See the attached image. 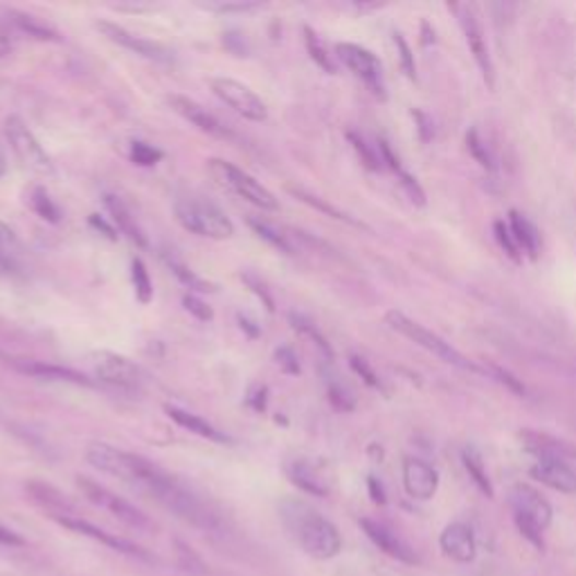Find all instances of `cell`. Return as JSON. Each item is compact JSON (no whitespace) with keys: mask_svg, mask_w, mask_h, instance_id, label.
Wrapping results in <instances>:
<instances>
[{"mask_svg":"<svg viewBox=\"0 0 576 576\" xmlns=\"http://www.w3.org/2000/svg\"><path fill=\"white\" fill-rule=\"evenodd\" d=\"M336 57L340 63L352 70L358 80L380 99H386V82H383V66L376 59L374 52H369L363 46L356 44H338L336 46Z\"/></svg>","mask_w":576,"mask_h":576,"instance_id":"cell-10","label":"cell"},{"mask_svg":"<svg viewBox=\"0 0 576 576\" xmlns=\"http://www.w3.org/2000/svg\"><path fill=\"white\" fill-rule=\"evenodd\" d=\"M176 221L191 235L208 239H230L235 235V223L219 205L199 199H178L174 203Z\"/></svg>","mask_w":576,"mask_h":576,"instance_id":"cell-4","label":"cell"},{"mask_svg":"<svg viewBox=\"0 0 576 576\" xmlns=\"http://www.w3.org/2000/svg\"><path fill=\"white\" fill-rule=\"evenodd\" d=\"M304 44H306V52H309V57L316 61V66H320L329 74L336 72V66H333L331 55L327 52V48L322 44V38L309 25H304Z\"/></svg>","mask_w":576,"mask_h":576,"instance_id":"cell-34","label":"cell"},{"mask_svg":"<svg viewBox=\"0 0 576 576\" xmlns=\"http://www.w3.org/2000/svg\"><path fill=\"white\" fill-rule=\"evenodd\" d=\"M21 261V242L14 230L0 221V268L3 271H16Z\"/></svg>","mask_w":576,"mask_h":576,"instance_id":"cell-28","label":"cell"},{"mask_svg":"<svg viewBox=\"0 0 576 576\" xmlns=\"http://www.w3.org/2000/svg\"><path fill=\"white\" fill-rule=\"evenodd\" d=\"M131 282H133V291H136L138 302L149 304L153 299V284H151V278L146 271V263L140 257H136L131 261Z\"/></svg>","mask_w":576,"mask_h":576,"instance_id":"cell-35","label":"cell"},{"mask_svg":"<svg viewBox=\"0 0 576 576\" xmlns=\"http://www.w3.org/2000/svg\"><path fill=\"white\" fill-rule=\"evenodd\" d=\"M248 225L252 227V233H255L259 239H263L268 246H273L275 250H280V252H284V255H295L293 244L286 239V235L280 233V230H278L275 225H271L268 221H261V219H255V216L248 219Z\"/></svg>","mask_w":576,"mask_h":576,"instance_id":"cell-31","label":"cell"},{"mask_svg":"<svg viewBox=\"0 0 576 576\" xmlns=\"http://www.w3.org/2000/svg\"><path fill=\"white\" fill-rule=\"evenodd\" d=\"M12 52V32L5 23H0V57Z\"/></svg>","mask_w":576,"mask_h":576,"instance_id":"cell-52","label":"cell"},{"mask_svg":"<svg viewBox=\"0 0 576 576\" xmlns=\"http://www.w3.org/2000/svg\"><path fill=\"white\" fill-rule=\"evenodd\" d=\"M289 322H291V327L299 333V336H304V338H309L314 344H318V350L327 356V358H331L333 356V352H331V344L327 342V338L320 333V329L309 320V318H304L302 314H295V311H291L289 314Z\"/></svg>","mask_w":576,"mask_h":576,"instance_id":"cell-33","label":"cell"},{"mask_svg":"<svg viewBox=\"0 0 576 576\" xmlns=\"http://www.w3.org/2000/svg\"><path fill=\"white\" fill-rule=\"evenodd\" d=\"M350 363H352V369L367 383V386L369 388H376V390H380V380H378V376L374 374V369L367 365V361H363L361 356H352L350 358Z\"/></svg>","mask_w":576,"mask_h":576,"instance_id":"cell-45","label":"cell"},{"mask_svg":"<svg viewBox=\"0 0 576 576\" xmlns=\"http://www.w3.org/2000/svg\"><path fill=\"white\" fill-rule=\"evenodd\" d=\"M5 172H8V161L3 156V151H0V176H5Z\"/></svg>","mask_w":576,"mask_h":576,"instance_id":"cell-54","label":"cell"},{"mask_svg":"<svg viewBox=\"0 0 576 576\" xmlns=\"http://www.w3.org/2000/svg\"><path fill=\"white\" fill-rule=\"evenodd\" d=\"M242 280L246 282V286L263 302V306H266V311L268 314H273L275 311V299H273V295L271 293H268V289H266V284L255 275V273H244L242 275Z\"/></svg>","mask_w":576,"mask_h":576,"instance_id":"cell-44","label":"cell"},{"mask_svg":"<svg viewBox=\"0 0 576 576\" xmlns=\"http://www.w3.org/2000/svg\"><path fill=\"white\" fill-rule=\"evenodd\" d=\"M183 306H185V311H187L189 316H195V318H197V320H201V322H210V320L214 318L212 306H210V304H205L201 297L191 295V293L183 295Z\"/></svg>","mask_w":576,"mask_h":576,"instance_id":"cell-41","label":"cell"},{"mask_svg":"<svg viewBox=\"0 0 576 576\" xmlns=\"http://www.w3.org/2000/svg\"><path fill=\"white\" fill-rule=\"evenodd\" d=\"M367 491H369V497L376 505H386L388 503L386 489H383V484L376 478H367Z\"/></svg>","mask_w":576,"mask_h":576,"instance_id":"cell-51","label":"cell"},{"mask_svg":"<svg viewBox=\"0 0 576 576\" xmlns=\"http://www.w3.org/2000/svg\"><path fill=\"white\" fill-rule=\"evenodd\" d=\"M93 372L97 380L106 383V386L120 388V390L133 392V390H140L144 383V372L127 356H120L115 352H95Z\"/></svg>","mask_w":576,"mask_h":576,"instance_id":"cell-11","label":"cell"},{"mask_svg":"<svg viewBox=\"0 0 576 576\" xmlns=\"http://www.w3.org/2000/svg\"><path fill=\"white\" fill-rule=\"evenodd\" d=\"M266 401H268V390L266 386H255L248 395V405L255 410V412H263L266 410Z\"/></svg>","mask_w":576,"mask_h":576,"instance_id":"cell-49","label":"cell"},{"mask_svg":"<svg viewBox=\"0 0 576 576\" xmlns=\"http://www.w3.org/2000/svg\"><path fill=\"white\" fill-rule=\"evenodd\" d=\"M361 529L365 531L367 539L383 554H388L390 559H395L399 563H405V565H416L419 563V556L412 550V545L408 541H403L401 536L392 527H388L386 522L374 520V518H361Z\"/></svg>","mask_w":576,"mask_h":576,"instance_id":"cell-15","label":"cell"},{"mask_svg":"<svg viewBox=\"0 0 576 576\" xmlns=\"http://www.w3.org/2000/svg\"><path fill=\"white\" fill-rule=\"evenodd\" d=\"M275 358H278V365H280L286 374H299V365H297V358H295L293 350L282 348V350L275 352Z\"/></svg>","mask_w":576,"mask_h":576,"instance_id":"cell-48","label":"cell"},{"mask_svg":"<svg viewBox=\"0 0 576 576\" xmlns=\"http://www.w3.org/2000/svg\"><path fill=\"white\" fill-rule=\"evenodd\" d=\"M5 136L14 149V153L19 156V161L36 172L42 176H50L55 174V165L50 161V156L46 153V149L42 146V142H38L34 138V133L30 131V127L19 118V115H10V118L5 120Z\"/></svg>","mask_w":576,"mask_h":576,"instance_id":"cell-8","label":"cell"},{"mask_svg":"<svg viewBox=\"0 0 576 576\" xmlns=\"http://www.w3.org/2000/svg\"><path fill=\"white\" fill-rule=\"evenodd\" d=\"M325 383H327V395H329V401L336 410H342V412H350L356 408V397L354 392L348 388V383H342L340 376H336L333 372H327L325 369Z\"/></svg>","mask_w":576,"mask_h":576,"instance_id":"cell-29","label":"cell"},{"mask_svg":"<svg viewBox=\"0 0 576 576\" xmlns=\"http://www.w3.org/2000/svg\"><path fill=\"white\" fill-rule=\"evenodd\" d=\"M348 138H350V142H352V146L356 149V153H358V158H361V163L367 167V169H372V172H378L380 169V156H378V153L365 142V138L363 136H358V133H354V131H350L348 133Z\"/></svg>","mask_w":576,"mask_h":576,"instance_id":"cell-39","label":"cell"},{"mask_svg":"<svg viewBox=\"0 0 576 576\" xmlns=\"http://www.w3.org/2000/svg\"><path fill=\"white\" fill-rule=\"evenodd\" d=\"M208 172L223 189H230L233 195L257 205L259 210H278L280 208V203H278V199L271 189L263 187L259 180H255L250 174L235 167L233 163L212 158V161H208Z\"/></svg>","mask_w":576,"mask_h":576,"instance_id":"cell-5","label":"cell"},{"mask_svg":"<svg viewBox=\"0 0 576 576\" xmlns=\"http://www.w3.org/2000/svg\"><path fill=\"white\" fill-rule=\"evenodd\" d=\"M289 191H291V195L295 197V199H299L302 203H306V205H311V208H316V210H320V212H325V214H329L331 219H336V221H342V223H350V225H356V227H365L361 221H356V219H352V216H348V214H344V212H340V210H336V208H331L329 203H325L320 197H314V195H309V191H306V189H302V187H295V185H289L286 187Z\"/></svg>","mask_w":576,"mask_h":576,"instance_id":"cell-32","label":"cell"},{"mask_svg":"<svg viewBox=\"0 0 576 576\" xmlns=\"http://www.w3.org/2000/svg\"><path fill=\"white\" fill-rule=\"evenodd\" d=\"M30 205L32 210L42 216L48 223H59L61 221V212L55 205V201L50 199V195L46 191V187H34L32 197H30Z\"/></svg>","mask_w":576,"mask_h":576,"instance_id":"cell-36","label":"cell"},{"mask_svg":"<svg viewBox=\"0 0 576 576\" xmlns=\"http://www.w3.org/2000/svg\"><path fill=\"white\" fill-rule=\"evenodd\" d=\"M163 261L167 263L169 271L176 275V280H178L185 289L197 291V293H214V291H216V286H214L212 282H208V280H203L201 275H197V273L191 271L189 266H185L178 257H174V255H169V252H163Z\"/></svg>","mask_w":576,"mask_h":576,"instance_id":"cell-27","label":"cell"},{"mask_svg":"<svg viewBox=\"0 0 576 576\" xmlns=\"http://www.w3.org/2000/svg\"><path fill=\"white\" fill-rule=\"evenodd\" d=\"M25 493H27L30 501L38 509H44L52 520L66 518V516H77V507H74V503L70 501V497L63 495L59 489H55L48 482L32 480V482L25 484Z\"/></svg>","mask_w":576,"mask_h":576,"instance_id":"cell-21","label":"cell"},{"mask_svg":"<svg viewBox=\"0 0 576 576\" xmlns=\"http://www.w3.org/2000/svg\"><path fill=\"white\" fill-rule=\"evenodd\" d=\"M280 518L297 548L316 561H329L340 554L342 536L338 527L318 509L295 497L280 503Z\"/></svg>","mask_w":576,"mask_h":576,"instance_id":"cell-2","label":"cell"},{"mask_svg":"<svg viewBox=\"0 0 576 576\" xmlns=\"http://www.w3.org/2000/svg\"><path fill=\"white\" fill-rule=\"evenodd\" d=\"M509 230H512V235L520 248V252L529 255L531 259L539 257V250H541V235H539V230H536V225L525 219L522 214L518 212H509Z\"/></svg>","mask_w":576,"mask_h":576,"instance_id":"cell-26","label":"cell"},{"mask_svg":"<svg viewBox=\"0 0 576 576\" xmlns=\"http://www.w3.org/2000/svg\"><path fill=\"white\" fill-rule=\"evenodd\" d=\"M386 322L390 329H395L397 333L405 336L408 340H412L414 344H419V348H424L428 350L431 354H435L437 358H442L444 363H450L459 369H478L467 356L459 354L455 348H450V342H446L442 336L433 333L431 329H426L424 325H419L414 322L412 318H408L405 314L401 311H388L386 314Z\"/></svg>","mask_w":576,"mask_h":576,"instance_id":"cell-6","label":"cell"},{"mask_svg":"<svg viewBox=\"0 0 576 576\" xmlns=\"http://www.w3.org/2000/svg\"><path fill=\"white\" fill-rule=\"evenodd\" d=\"M439 548L444 556L455 563H471L478 554L475 536L465 522H450L439 536Z\"/></svg>","mask_w":576,"mask_h":576,"instance_id":"cell-20","label":"cell"},{"mask_svg":"<svg viewBox=\"0 0 576 576\" xmlns=\"http://www.w3.org/2000/svg\"><path fill=\"white\" fill-rule=\"evenodd\" d=\"M467 144H469V151L473 153V158H475L482 167H486V169H493V167H495L493 156H491V151L486 149V144L482 142V138L478 136V131H471V133L467 136Z\"/></svg>","mask_w":576,"mask_h":576,"instance_id":"cell-43","label":"cell"},{"mask_svg":"<svg viewBox=\"0 0 576 576\" xmlns=\"http://www.w3.org/2000/svg\"><path fill=\"white\" fill-rule=\"evenodd\" d=\"M12 367H16L23 374L36 376V378H46V380H61V383H74V386H86L91 388L93 380L86 374L74 372L70 367H61V365H50V363H42V361H21V358H12L10 361Z\"/></svg>","mask_w":576,"mask_h":576,"instance_id":"cell-22","label":"cell"},{"mask_svg":"<svg viewBox=\"0 0 576 576\" xmlns=\"http://www.w3.org/2000/svg\"><path fill=\"white\" fill-rule=\"evenodd\" d=\"M0 548H25V539L21 533H16L14 529L5 527V525H0Z\"/></svg>","mask_w":576,"mask_h":576,"instance_id":"cell-47","label":"cell"},{"mask_svg":"<svg viewBox=\"0 0 576 576\" xmlns=\"http://www.w3.org/2000/svg\"><path fill=\"white\" fill-rule=\"evenodd\" d=\"M212 93L233 108L237 115H242L248 122H266L268 120V106L261 102V97L250 91L246 84L230 80V77H216L210 82Z\"/></svg>","mask_w":576,"mask_h":576,"instance_id":"cell-9","label":"cell"},{"mask_svg":"<svg viewBox=\"0 0 576 576\" xmlns=\"http://www.w3.org/2000/svg\"><path fill=\"white\" fill-rule=\"evenodd\" d=\"M174 545H176L178 567H183L185 572H191V574H208V565L203 563V559L195 550L185 545L183 541H174Z\"/></svg>","mask_w":576,"mask_h":576,"instance_id":"cell-38","label":"cell"},{"mask_svg":"<svg viewBox=\"0 0 576 576\" xmlns=\"http://www.w3.org/2000/svg\"><path fill=\"white\" fill-rule=\"evenodd\" d=\"M77 486H80L82 495L86 497L89 503H93L95 507L104 509L113 518H118L122 525H127V527H131L136 531H151L153 529L151 518L142 509H138L136 505L125 501L122 495L113 493L106 486L97 484L95 480L84 478V475H77Z\"/></svg>","mask_w":576,"mask_h":576,"instance_id":"cell-7","label":"cell"},{"mask_svg":"<svg viewBox=\"0 0 576 576\" xmlns=\"http://www.w3.org/2000/svg\"><path fill=\"white\" fill-rule=\"evenodd\" d=\"M239 322H242V329L250 331V336H252V338H255V336H259V331H257V329H252V322H250V320H246V318H242V316H239Z\"/></svg>","mask_w":576,"mask_h":576,"instance_id":"cell-53","label":"cell"},{"mask_svg":"<svg viewBox=\"0 0 576 576\" xmlns=\"http://www.w3.org/2000/svg\"><path fill=\"white\" fill-rule=\"evenodd\" d=\"M448 10L457 16V23L459 27H462L465 36H467V44L484 74L486 84L493 89L495 84V70H493V61H491V55H489V48H486V38H484V32H482V23H480V16H478V10L473 5H448Z\"/></svg>","mask_w":576,"mask_h":576,"instance_id":"cell-14","label":"cell"},{"mask_svg":"<svg viewBox=\"0 0 576 576\" xmlns=\"http://www.w3.org/2000/svg\"><path fill=\"white\" fill-rule=\"evenodd\" d=\"M509 505H512L514 522L522 539L539 552H543L545 550L543 533L550 529L554 520V509L548 497L529 484H514L509 489Z\"/></svg>","mask_w":576,"mask_h":576,"instance_id":"cell-3","label":"cell"},{"mask_svg":"<svg viewBox=\"0 0 576 576\" xmlns=\"http://www.w3.org/2000/svg\"><path fill=\"white\" fill-rule=\"evenodd\" d=\"M395 44L401 52V66L405 70V74L410 77V80H414L416 77V66H414V59H412V52H410V46L405 44V38L401 34H395Z\"/></svg>","mask_w":576,"mask_h":576,"instance_id":"cell-46","label":"cell"},{"mask_svg":"<svg viewBox=\"0 0 576 576\" xmlns=\"http://www.w3.org/2000/svg\"><path fill=\"white\" fill-rule=\"evenodd\" d=\"M493 233H495V239H497V244H501V248H503L514 261H520L522 252H520V248H518V244H516V239H514V235H512L509 223H507V221H495Z\"/></svg>","mask_w":576,"mask_h":576,"instance_id":"cell-40","label":"cell"},{"mask_svg":"<svg viewBox=\"0 0 576 576\" xmlns=\"http://www.w3.org/2000/svg\"><path fill=\"white\" fill-rule=\"evenodd\" d=\"M284 473L291 480V484H295L299 491L309 493V495L327 497L331 491V484H329L325 469H320L314 459L295 457V459H291V462L284 465Z\"/></svg>","mask_w":576,"mask_h":576,"instance_id":"cell-18","label":"cell"},{"mask_svg":"<svg viewBox=\"0 0 576 576\" xmlns=\"http://www.w3.org/2000/svg\"><path fill=\"white\" fill-rule=\"evenodd\" d=\"M403 486L414 501H433L439 489V473L419 457H408L403 462Z\"/></svg>","mask_w":576,"mask_h":576,"instance_id":"cell-17","label":"cell"},{"mask_svg":"<svg viewBox=\"0 0 576 576\" xmlns=\"http://www.w3.org/2000/svg\"><path fill=\"white\" fill-rule=\"evenodd\" d=\"M89 223H91L95 230H102V233H104V237H106V239H110V242H118V230H115V225L106 223V221H104L99 214H91Z\"/></svg>","mask_w":576,"mask_h":576,"instance_id":"cell-50","label":"cell"},{"mask_svg":"<svg viewBox=\"0 0 576 576\" xmlns=\"http://www.w3.org/2000/svg\"><path fill=\"white\" fill-rule=\"evenodd\" d=\"M529 475L554 491L561 493H576V469L567 459L559 457H541L529 469Z\"/></svg>","mask_w":576,"mask_h":576,"instance_id":"cell-19","label":"cell"},{"mask_svg":"<svg viewBox=\"0 0 576 576\" xmlns=\"http://www.w3.org/2000/svg\"><path fill=\"white\" fill-rule=\"evenodd\" d=\"M165 158V153L156 146H151L142 140H133L131 142V161L140 167H153V165H158L161 161Z\"/></svg>","mask_w":576,"mask_h":576,"instance_id":"cell-37","label":"cell"},{"mask_svg":"<svg viewBox=\"0 0 576 576\" xmlns=\"http://www.w3.org/2000/svg\"><path fill=\"white\" fill-rule=\"evenodd\" d=\"M165 412L172 421H176V424L189 433H195L208 442H214V444H230V437L225 433H221L219 428H214L212 424H208L205 419H201L199 414H191L178 405H165Z\"/></svg>","mask_w":576,"mask_h":576,"instance_id":"cell-24","label":"cell"},{"mask_svg":"<svg viewBox=\"0 0 576 576\" xmlns=\"http://www.w3.org/2000/svg\"><path fill=\"white\" fill-rule=\"evenodd\" d=\"M86 462L99 473L120 480L142 495L151 497L153 503H158L163 509L195 529L223 533L225 522L221 514L210 503H205L197 491H191L176 475L153 465L151 459L104 442H93L86 448Z\"/></svg>","mask_w":576,"mask_h":576,"instance_id":"cell-1","label":"cell"},{"mask_svg":"<svg viewBox=\"0 0 576 576\" xmlns=\"http://www.w3.org/2000/svg\"><path fill=\"white\" fill-rule=\"evenodd\" d=\"M104 205L110 214V221L115 225V230H120V233L131 239L136 246L140 248H149V239L144 235V230L138 225L136 216L131 214V210L127 208V203L120 199V197H115V195H106L104 197Z\"/></svg>","mask_w":576,"mask_h":576,"instance_id":"cell-23","label":"cell"},{"mask_svg":"<svg viewBox=\"0 0 576 576\" xmlns=\"http://www.w3.org/2000/svg\"><path fill=\"white\" fill-rule=\"evenodd\" d=\"M462 462H465L467 473H469L471 480L475 482V486H478L486 497H493V484H491V480H489V473H486V467H484L482 455H480L473 446H469V448H465V452H462Z\"/></svg>","mask_w":576,"mask_h":576,"instance_id":"cell-30","label":"cell"},{"mask_svg":"<svg viewBox=\"0 0 576 576\" xmlns=\"http://www.w3.org/2000/svg\"><path fill=\"white\" fill-rule=\"evenodd\" d=\"M208 12H216V14H230V12H252L263 8L261 3H250V0H239V3H223V0H212V3H203L201 5Z\"/></svg>","mask_w":576,"mask_h":576,"instance_id":"cell-42","label":"cell"},{"mask_svg":"<svg viewBox=\"0 0 576 576\" xmlns=\"http://www.w3.org/2000/svg\"><path fill=\"white\" fill-rule=\"evenodd\" d=\"M8 19H10V25H14L21 34H27L30 38H36V42H52V44L61 42V34L50 23H46L44 19H38L34 14H27L21 10H8Z\"/></svg>","mask_w":576,"mask_h":576,"instance_id":"cell-25","label":"cell"},{"mask_svg":"<svg viewBox=\"0 0 576 576\" xmlns=\"http://www.w3.org/2000/svg\"><path fill=\"white\" fill-rule=\"evenodd\" d=\"M167 104L172 106V110L176 115H180L183 120H187L191 127H197L199 131L219 138V140H235V133L230 131L216 115H212L205 106H201L199 102L189 99L185 95H169Z\"/></svg>","mask_w":576,"mask_h":576,"instance_id":"cell-16","label":"cell"},{"mask_svg":"<svg viewBox=\"0 0 576 576\" xmlns=\"http://www.w3.org/2000/svg\"><path fill=\"white\" fill-rule=\"evenodd\" d=\"M97 30L102 32L104 38H108L110 44L120 46L142 59H149V61H158V63H169L174 61V55L172 50H167L163 44L158 42H151V38H144L140 34H133L129 32L127 27L118 25V23H110V21H97Z\"/></svg>","mask_w":576,"mask_h":576,"instance_id":"cell-12","label":"cell"},{"mask_svg":"<svg viewBox=\"0 0 576 576\" xmlns=\"http://www.w3.org/2000/svg\"><path fill=\"white\" fill-rule=\"evenodd\" d=\"M55 522L61 525V527H66V529H70V531H74V533L86 536V539H93V541L106 545L108 550L118 552V554H125L129 559H138V561H144V563H153V561H156L144 548H140L138 543H131V541L122 539V536H115V533H110V531H106V529H102V527H97V525H93V522H89V520H84L80 516L57 518Z\"/></svg>","mask_w":576,"mask_h":576,"instance_id":"cell-13","label":"cell"}]
</instances>
